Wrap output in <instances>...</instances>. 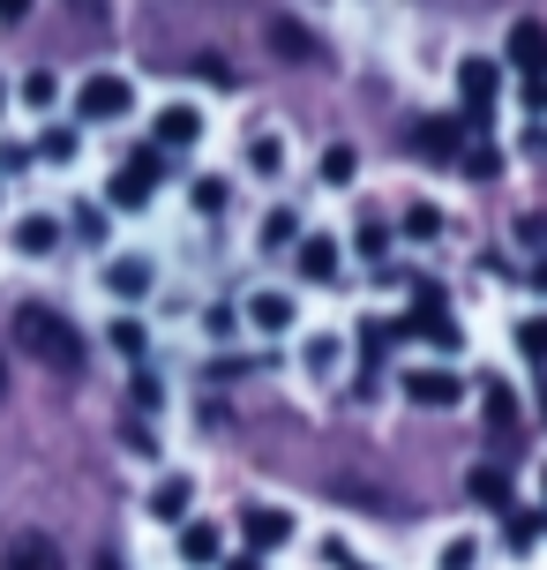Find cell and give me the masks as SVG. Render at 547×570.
<instances>
[{"mask_svg":"<svg viewBox=\"0 0 547 570\" xmlns=\"http://www.w3.org/2000/svg\"><path fill=\"white\" fill-rule=\"evenodd\" d=\"M16 353H30V361H46V368H83V338H76V323L60 308H46V301H23L16 308Z\"/></svg>","mask_w":547,"mask_h":570,"instance_id":"cell-1","label":"cell"},{"mask_svg":"<svg viewBox=\"0 0 547 570\" xmlns=\"http://www.w3.org/2000/svg\"><path fill=\"white\" fill-rule=\"evenodd\" d=\"M128 114H136V83H128V76L98 68V76H83V83H76V120L113 128V120H128Z\"/></svg>","mask_w":547,"mask_h":570,"instance_id":"cell-2","label":"cell"},{"mask_svg":"<svg viewBox=\"0 0 547 570\" xmlns=\"http://www.w3.org/2000/svg\"><path fill=\"white\" fill-rule=\"evenodd\" d=\"M158 180H166V150H158V142H143L128 166H113V180H106V203H113V210H143V203L158 196Z\"/></svg>","mask_w":547,"mask_h":570,"instance_id":"cell-3","label":"cell"},{"mask_svg":"<svg viewBox=\"0 0 547 570\" xmlns=\"http://www.w3.org/2000/svg\"><path fill=\"white\" fill-rule=\"evenodd\" d=\"M292 533H300V525H292V511H278V503H248V511H240V541H248V556H278Z\"/></svg>","mask_w":547,"mask_h":570,"instance_id":"cell-4","label":"cell"},{"mask_svg":"<svg viewBox=\"0 0 547 570\" xmlns=\"http://www.w3.org/2000/svg\"><path fill=\"white\" fill-rule=\"evenodd\" d=\"M405 399L428 405V413H450V405H465V375L458 368H405Z\"/></svg>","mask_w":547,"mask_h":570,"instance_id":"cell-5","label":"cell"},{"mask_svg":"<svg viewBox=\"0 0 547 570\" xmlns=\"http://www.w3.org/2000/svg\"><path fill=\"white\" fill-rule=\"evenodd\" d=\"M503 60L518 68L525 83H540V76H547V23H540V16H518V23H510V46H503Z\"/></svg>","mask_w":547,"mask_h":570,"instance_id":"cell-6","label":"cell"},{"mask_svg":"<svg viewBox=\"0 0 547 570\" xmlns=\"http://www.w3.org/2000/svg\"><path fill=\"white\" fill-rule=\"evenodd\" d=\"M458 98H465V120H488L495 98H503V68H495V60H465L458 68Z\"/></svg>","mask_w":547,"mask_h":570,"instance_id":"cell-7","label":"cell"},{"mask_svg":"<svg viewBox=\"0 0 547 570\" xmlns=\"http://www.w3.org/2000/svg\"><path fill=\"white\" fill-rule=\"evenodd\" d=\"M412 150H428V158H442V166H458V150H465V114H428V120H412Z\"/></svg>","mask_w":547,"mask_h":570,"instance_id":"cell-8","label":"cell"},{"mask_svg":"<svg viewBox=\"0 0 547 570\" xmlns=\"http://www.w3.org/2000/svg\"><path fill=\"white\" fill-rule=\"evenodd\" d=\"M150 518H158V525H188V518H196V481H188V473H166V481L150 488Z\"/></svg>","mask_w":547,"mask_h":570,"instance_id":"cell-9","label":"cell"},{"mask_svg":"<svg viewBox=\"0 0 547 570\" xmlns=\"http://www.w3.org/2000/svg\"><path fill=\"white\" fill-rule=\"evenodd\" d=\"M0 570H68V563H60V541H46V533H16V541L0 548Z\"/></svg>","mask_w":547,"mask_h":570,"instance_id":"cell-10","label":"cell"},{"mask_svg":"<svg viewBox=\"0 0 547 570\" xmlns=\"http://www.w3.org/2000/svg\"><path fill=\"white\" fill-rule=\"evenodd\" d=\"M465 495H473L480 511H518V503H510V495H518V481H510L503 465H473V473H465Z\"/></svg>","mask_w":547,"mask_h":570,"instance_id":"cell-11","label":"cell"},{"mask_svg":"<svg viewBox=\"0 0 547 570\" xmlns=\"http://www.w3.org/2000/svg\"><path fill=\"white\" fill-rule=\"evenodd\" d=\"M150 136H158V150H196L202 142V114L196 106H166V114L150 120Z\"/></svg>","mask_w":547,"mask_h":570,"instance_id":"cell-12","label":"cell"},{"mask_svg":"<svg viewBox=\"0 0 547 570\" xmlns=\"http://www.w3.org/2000/svg\"><path fill=\"white\" fill-rule=\"evenodd\" d=\"M218 556H226V533H218L210 518H188V525H180V563H188V570H210Z\"/></svg>","mask_w":547,"mask_h":570,"instance_id":"cell-13","label":"cell"},{"mask_svg":"<svg viewBox=\"0 0 547 570\" xmlns=\"http://www.w3.org/2000/svg\"><path fill=\"white\" fill-rule=\"evenodd\" d=\"M300 278L308 285L338 278V240H330V233H300Z\"/></svg>","mask_w":547,"mask_h":570,"instance_id":"cell-14","label":"cell"},{"mask_svg":"<svg viewBox=\"0 0 547 570\" xmlns=\"http://www.w3.org/2000/svg\"><path fill=\"white\" fill-rule=\"evenodd\" d=\"M398 338H405V323H390V315H368V323H360V361H368V368H382Z\"/></svg>","mask_w":547,"mask_h":570,"instance_id":"cell-15","label":"cell"},{"mask_svg":"<svg viewBox=\"0 0 547 570\" xmlns=\"http://www.w3.org/2000/svg\"><path fill=\"white\" fill-rule=\"evenodd\" d=\"M16 248H23V256H53L60 248V218H46V210L16 218Z\"/></svg>","mask_w":547,"mask_h":570,"instance_id":"cell-16","label":"cell"},{"mask_svg":"<svg viewBox=\"0 0 547 570\" xmlns=\"http://www.w3.org/2000/svg\"><path fill=\"white\" fill-rule=\"evenodd\" d=\"M292 315H300L292 293H256V301H248V323H256V331H292Z\"/></svg>","mask_w":547,"mask_h":570,"instance_id":"cell-17","label":"cell"},{"mask_svg":"<svg viewBox=\"0 0 547 570\" xmlns=\"http://www.w3.org/2000/svg\"><path fill=\"white\" fill-rule=\"evenodd\" d=\"M540 533H547L540 511H503V548H510V556H533V548H540Z\"/></svg>","mask_w":547,"mask_h":570,"instance_id":"cell-18","label":"cell"},{"mask_svg":"<svg viewBox=\"0 0 547 570\" xmlns=\"http://www.w3.org/2000/svg\"><path fill=\"white\" fill-rule=\"evenodd\" d=\"M480 405H488V428H503V435L518 428V391H510L503 375H488V383H480Z\"/></svg>","mask_w":547,"mask_h":570,"instance_id":"cell-19","label":"cell"},{"mask_svg":"<svg viewBox=\"0 0 547 570\" xmlns=\"http://www.w3.org/2000/svg\"><path fill=\"white\" fill-rule=\"evenodd\" d=\"M106 285H113L120 301H143V285H150V263H143V256H120L113 271H106Z\"/></svg>","mask_w":547,"mask_h":570,"instance_id":"cell-20","label":"cell"},{"mask_svg":"<svg viewBox=\"0 0 547 570\" xmlns=\"http://www.w3.org/2000/svg\"><path fill=\"white\" fill-rule=\"evenodd\" d=\"M458 173L465 180H495V173H503V150H495V142H473V150H458Z\"/></svg>","mask_w":547,"mask_h":570,"instance_id":"cell-21","label":"cell"},{"mask_svg":"<svg viewBox=\"0 0 547 570\" xmlns=\"http://www.w3.org/2000/svg\"><path fill=\"white\" fill-rule=\"evenodd\" d=\"M412 331H420L435 353H458V323H450V308H442V315H412Z\"/></svg>","mask_w":547,"mask_h":570,"instance_id":"cell-22","label":"cell"},{"mask_svg":"<svg viewBox=\"0 0 547 570\" xmlns=\"http://www.w3.org/2000/svg\"><path fill=\"white\" fill-rule=\"evenodd\" d=\"M248 166H256L262 180H278V173H286V142H278V136H256V142H248Z\"/></svg>","mask_w":547,"mask_h":570,"instance_id":"cell-23","label":"cell"},{"mask_svg":"<svg viewBox=\"0 0 547 570\" xmlns=\"http://www.w3.org/2000/svg\"><path fill=\"white\" fill-rule=\"evenodd\" d=\"M405 240H442V210L435 203H412L405 210Z\"/></svg>","mask_w":547,"mask_h":570,"instance_id":"cell-24","label":"cell"},{"mask_svg":"<svg viewBox=\"0 0 547 570\" xmlns=\"http://www.w3.org/2000/svg\"><path fill=\"white\" fill-rule=\"evenodd\" d=\"M292 240H300V218L292 210H270L262 218V248H292Z\"/></svg>","mask_w":547,"mask_h":570,"instance_id":"cell-25","label":"cell"},{"mask_svg":"<svg viewBox=\"0 0 547 570\" xmlns=\"http://www.w3.org/2000/svg\"><path fill=\"white\" fill-rule=\"evenodd\" d=\"M53 98H60L53 68H30V76H23V106H38V114H46V106H53Z\"/></svg>","mask_w":547,"mask_h":570,"instance_id":"cell-26","label":"cell"},{"mask_svg":"<svg viewBox=\"0 0 547 570\" xmlns=\"http://www.w3.org/2000/svg\"><path fill=\"white\" fill-rule=\"evenodd\" d=\"M435 563H442V570H473V563H480V541H473V533H458V541H442V556H435Z\"/></svg>","mask_w":547,"mask_h":570,"instance_id":"cell-27","label":"cell"},{"mask_svg":"<svg viewBox=\"0 0 547 570\" xmlns=\"http://www.w3.org/2000/svg\"><path fill=\"white\" fill-rule=\"evenodd\" d=\"M322 180H330V188L352 180V142H330V150H322Z\"/></svg>","mask_w":547,"mask_h":570,"instance_id":"cell-28","label":"cell"},{"mask_svg":"<svg viewBox=\"0 0 547 570\" xmlns=\"http://www.w3.org/2000/svg\"><path fill=\"white\" fill-rule=\"evenodd\" d=\"M38 158L68 166V158H76V128H46V136H38Z\"/></svg>","mask_w":547,"mask_h":570,"instance_id":"cell-29","label":"cell"},{"mask_svg":"<svg viewBox=\"0 0 547 570\" xmlns=\"http://www.w3.org/2000/svg\"><path fill=\"white\" fill-rule=\"evenodd\" d=\"M518 353L533 368H547V323H518Z\"/></svg>","mask_w":547,"mask_h":570,"instance_id":"cell-30","label":"cell"},{"mask_svg":"<svg viewBox=\"0 0 547 570\" xmlns=\"http://www.w3.org/2000/svg\"><path fill=\"white\" fill-rule=\"evenodd\" d=\"M113 353L120 361H143V323H120L113 315Z\"/></svg>","mask_w":547,"mask_h":570,"instance_id":"cell-31","label":"cell"},{"mask_svg":"<svg viewBox=\"0 0 547 570\" xmlns=\"http://www.w3.org/2000/svg\"><path fill=\"white\" fill-rule=\"evenodd\" d=\"M226 196H232L226 180H196V196H188V203H196L202 218H218V210H226Z\"/></svg>","mask_w":547,"mask_h":570,"instance_id":"cell-32","label":"cell"},{"mask_svg":"<svg viewBox=\"0 0 547 570\" xmlns=\"http://www.w3.org/2000/svg\"><path fill=\"white\" fill-rule=\"evenodd\" d=\"M270 38H278V53H286V60H308V38H300L292 23H270Z\"/></svg>","mask_w":547,"mask_h":570,"instance_id":"cell-33","label":"cell"},{"mask_svg":"<svg viewBox=\"0 0 547 570\" xmlns=\"http://www.w3.org/2000/svg\"><path fill=\"white\" fill-rule=\"evenodd\" d=\"M322 556H330V570H375V563H368V556H352V548H346V541H322Z\"/></svg>","mask_w":547,"mask_h":570,"instance_id":"cell-34","label":"cell"},{"mask_svg":"<svg viewBox=\"0 0 547 570\" xmlns=\"http://www.w3.org/2000/svg\"><path fill=\"white\" fill-rule=\"evenodd\" d=\"M360 256L382 263V256H390V233H382V226H360Z\"/></svg>","mask_w":547,"mask_h":570,"instance_id":"cell-35","label":"cell"},{"mask_svg":"<svg viewBox=\"0 0 547 570\" xmlns=\"http://www.w3.org/2000/svg\"><path fill=\"white\" fill-rule=\"evenodd\" d=\"M30 16V0H0V23H23Z\"/></svg>","mask_w":547,"mask_h":570,"instance_id":"cell-36","label":"cell"},{"mask_svg":"<svg viewBox=\"0 0 547 570\" xmlns=\"http://www.w3.org/2000/svg\"><path fill=\"white\" fill-rule=\"evenodd\" d=\"M226 570H262V563H256V556H232V563H226Z\"/></svg>","mask_w":547,"mask_h":570,"instance_id":"cell-37","label":"cell"},{"mask_svg":"<svg viewBox=\"0 0 547 570\" xmlns=\"http://www.w3.org/2000/svg\"><path fill=\"white\" fill-rule=\"evenodd\" d=\"M98 570H120V556H98Z\"/></svg>","mask_w":547,"mask_h":570,"instance_id":"cell-38","label":"cell"},{"mask_svg":"<svg viewBox=\"0 0 547 570\" xmlns=\"http://www.w3.org/2000/svg\"><path fill=\"white\" fill-rule=\"evenodd\" d=\"M540 421H547V383H540Z\"/></svg>","mask_w":547,"mask_h":570,"instance_id":"cell-39","label":"cell"},{"mask_svg":"<svg viewBox=\"0 0 547 570\" xmlns=\"http://www.w3.org/2000/svg\"><path fill=\"white\" fill-rule=\"evenodd\" d=\"M0 114H8V83H0Z\"/></svg>","mask_w":547,"mask_h":570,"instance_id":"cell-40","label":"cell"},{"mask_svg":"<svg viewBox=\"0 0 547 570\" xmlns=\"http://www.w3.org/2000/svg\"><path fill=\"white\" fill-rule=\"evenodd\" d=\"M540 495H547V465H540Z\"/></svg>","mask_w":547,"mask_h":570,"instance_id":"cell-41","label":"cell"},{"mask_svg":"<svg viewBox=\"0 0 547 570\" xmlns=\"http://www.w3.org/2000/svg\"><path fill=\"white\" fill-rule=\"evenodd\" d=\"M0 391H8V368H0Z\"/></svg>","mask_w":547,"mask_h":570,"instance_id":"cell-42","label":"cell"}]
</instances>
